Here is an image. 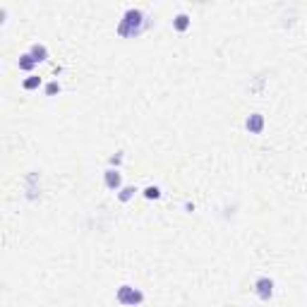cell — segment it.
<instances>
[{"label": "cell", "mask_w": 307, "mask_h": 307, "mask_svg": "<svg viewBox=\"0 0 307 307\" xmlns=\"http://www.w3.org/2000/svg\"><path fill=\"white\" fill-rule=\"evenodd\" d=\"M149 27V17L139 7H127L125 12H122L120 22H118V36L122 39H134V36H139L142 31H147Z\"/></svg>", "instance_id": "cell-1"}, {"label": "cell", "mask_w": 307, "mask_h": 307, "mask_svg": "<svg viewBox=\"0 0 307 307\" xmlns=\"http://www.w3.org/2000/svg\"><path fill=\"white\" fill-rule=\"evenodd\" d=\"M115 298H118L120 305H142L144 303V293L139 288H134V286H127V283L118 288Z\"/></svg>", "instance_id": "cell-2"}, {"label": "cell", "mask_w": 307, "mask_h": 307, "mask_svg": "<svg viewBox=\"0 0 307 307\" xmlns=\"http://www.w3.org/2000/svg\"><path fill=\"white\" fill-rule=\"evenodd\" d=\"M254 293H257L259 300H271L274 298V279L259 276V279L254 281Z\"/></svg>", "instance_id": "cell-3"}, {"label": "cell", "mask_w": 307, "mask_h": 307, "mask_svg": "<svg viewBox=\"0 0 307 307\" xmlns=\"http://www.w3.org/2000/svg\"><path fill=\"white\" fill-rule=\"evenodd\" d=\"M103 185H106L110 192H118L122 187V173L118 168H113V166L106 168V171H103Z\"/></svg>", "instance_id": "cell-4"}, {"label": "cell", "mask_w": 307, "mask_h": 307, "mask_svg": "<svg viewBox=\"0 0 307 307\" xmlns=\"http://www.w3.org/2000/svg\"><path fill=\"white\" fill-rule=\"evenodd\" d=\"M264 125H267V120H264L262 113H252V115L245 118V130L250 134H262L264 132Z\"/></svg>", "instance_id": "cell-5"}, {"label": "cell", "mask_w": 307, "mask_h": 307, "mask_svg": "<svg viewBox=\"0 0 307 307\" xmlns=\"http://www.w3.org/2000/svg\"><path fill=\"white\" fill-rule=\"evenodd\" d=\"M192 27V19H190V14L187 12H180L173 17V29L178 31V34H185L187 29Z\"/></svg>", "instance_id": "cell-6"}, {"label": "cell", "mask_w": 307, "mask_h": 307, "mask_svg": "<svg viewBox=\"0 0 307 307\" xmlns=\"http://www.w3.org/2000/svg\"><path fill=\"white\" fill-rule=\"evenodd\" d=\"M39 65V63H36V60H34V55L29 53H22L19 55V58H17V67H19V70H22V72H34V67Z\"/></svg>", "instance_id": "cell-7"}, {"label": "cell", "mask_w": 307, "mask_h": 307, "mask_svg": "<svg viewBox=\"0 0 307 307\" xmlns=\"http://www.w3.org/2000/svg\"><path fill=\"white\" fill-rule=\"evenodd\" d=\"M29 53L34 55V60H36V63H46V60H48V48H46L43 43H31Z\"/></svg>", "instance_id": "cell-8"}, {"label": "cell", "mask_w": 307, "mask_h": 307, "mask_svg": "<svg viewBox=\"0 0 307 307\" xmlns=\"http://www.w3.org/2000/svg\"><path fill=\"white\" fill-rule=\"evenodd\" d=\"M41 87V77H36V75H29L27 80L22 82V89L24 92H34V89H39Z\"/></svg>", "instance_id": "cell-9"}, {"label": "cell", "mask_w": 307, "mask_h": 307, "mask_svg": "<svg viewBox=\"0 0 307 307\" xmlns=\"http://www.w3.org/2000/svg\"><path fill=\"white\" fill-rule=\"evenodd\" d=\"M134 192H139V190H137L134 185L120 187V190H118V200H120V202H130V200L134 197Z\"/></svg>", "instance_id": "cell-10"}, {"label": "cell", "mask_w": 307, "mask_h": 307, "mask_svg": "<svg viewBox=\"0 0 307 307\" xmlns=\"http://www.w3.org/2000/svg\"><path fill=\"white\" fill-rule=\"evenodd\" d=\"M43 92H46V96H55V94L63 92V87H60V82L58 80H53V82H48V84L43 87Z\"/></svg>", "instance_id": "cell-11"}, {"label": "cell", "mask_w": 307, "mask_h": 307, "mask_svg": "<svg viewBox=\"0 0 307 307\" xmlns=\"http://www.w3.org/2000/svg\"><path fill=\"white\" fill-rule=\"evenodd\" d=\"M144 197L147 200H161V187H156V185L144 187Z\"/></svg>", "instance_id": "cell-12"}, {"label": "cell", "mask_w": 307, "mask_h": 307, "mask_svg": "<svg viewBox=\"0 0 307 307\" xmlns=\"http://www.w3.org/2000/svg\"><path fill=\"white\" fill-rule=\"evenodd\" d=\"M120 163H122V151H118V154L110 156V166H120Z\"/></svg>", "instance_id": "cell-13"}]
</instances>
